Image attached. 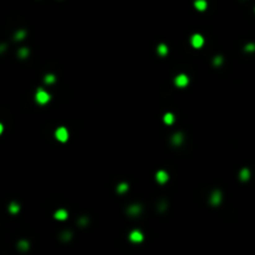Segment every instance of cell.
<instances>
[{
    "mask_svg": "<svg viewBox=\"0 0 255 255\" xmlns=\"http://www.w3.org/2000/svg\"><path fill=\"white\" fill-rule=\"evenodd\" d=\"M130 240L132 243H141L143 240V234L139 230H132L130 233Z\"/></svg>",
    "mask_w": 255,
    "mask_h": 255,
    "instance_id": "cell-5",
    "label": "cell"
},
{
    "mask_svg": "<svg viewBox=\"0 0 255 255\" xmlns=\"http://www.w3.org/2000/svg\"><path fill=\"white\" fill-rule=\"evenodd\" d=\"M194 7H196V9L199 10V11L205 10L207 7H208L207 0H196V2H194Z\"/></svg>",
    "mask_w": 255,
    "mask_h": 255,
    "instance_id": "cell-8",
    "label": "cell"
},
{
    "mask_svg": "<svg viewBox=\"0 0 255 255\" xmlns=\"http://www.w3.org/2000/svg\"><path fill=\"white\" fill-rule=\"evenodd\" d=\"M222 202V193L219 191H215L212 196H210V203L213 205H219Z\"/></svg>",
    "mask_w": 255,
    "mask_h": 255,
    "instance_id": "cell-7",
    "label": "cell"
},
{
    "mask_svg": "<svg viewBox=\"0 0 255 255\" xmlns=\"http://www.w3.org/2000/svg\"><path fill=\"white\" fill-rule=\"evenodd\" d=\"M9 212H10L11 214H18V213L20 212V205L16 204V203H11L10 207H9Z\"/></svg>",
    "mask_w": 255,
    "mask_h": 255,
    "instance_id": "cell-15",
    "label": "cell"
},
{
    "mask_svg": "<svg viewBox=\"0 0 255 255\" xmlns=\"http://www.w3.org/2000/svg\"><path fill=\"white\" fill-rule=\"evenodd\" d=\"M24 36H25V31L21 30V31H19V33H16V35H15V40H21V39H24Z\"/></svg>",
    "mask_w": 255,
    "mask_h": 255,
    "instance_id": "cell-20",
    "label": "cell"
},
{
    "mask_svg": "<svg viewBox=\"0 0 255 255\" xmlns=\"http://www.w3.org/2000/svg\"><path fill=\"white\" fill-rule=\"evenodd\" d=\"M55 136H56V139L60 141V142H66L67 138H68V132L65 127H59L55 132Z\"/></svg>",
    "mask_w": 255,
    "mask_h": 255,
    "instance_id": "cell-3",
    "label": "cell"
},
{
    "mask_svg": "<svg viewBox=\"0 0 255 255\" xmlns=\"http://www.w3.org/2000/svg\"><path fill=\"white\" fill-rule=\"evenodd\" d=\"M35 97H36V102L40 103V105H46L50 101V95L44 89H39Z\"/></svg>",
    "mask_w": 255,
    "mask_h": 255,
    "instance_id": "cell-1",
    "label": "cell"
},
{
    "mask_svg": "<svg viewBox=\"0 0 255 255\" xmlns=\"http://www.w3.org/2000/svg\"><path fill=\"white\" fill-rule=\"evenodd\" d=\"M182 141H183V136L181 133H177V134H174L172 137V142H173L174 146H179L182 143Z\"/></svg>",
    "mask_w": 255,
    "mask_h": 255,
    "instance_id": "cell-11",
    "label": "cell"
},
{
    "mask_svg": "<svg viewBox=\"0 0 255 255\" xmlns=\"http://www.w3.org/2000/svg\"><path fill=\"white\" fill-rule=\"evenodd\" d=\"M128 191V184H126V183H121L118 187H117V192L120 193V194H123V193H126Z\"/></svg>",
    "mask_w": 255,
    "mask_h": 255,
    "instance_id": "cell-16",
    "label": "cell"
},
{
    "mask_svg": "<svg viewBox=\"0 0 255 255\" xmlns=\"http://www.w3.org/2000/svg\"><path fill=\"white\" fill-rule=\"evenodd\" d=\"M157 51H158V54H159V56H165L167 54H168V47L164 45V44H160L159 46H158V49H157Z\"/></svg>",
    "mask_w": 255,
    "mask_h": 255,
    "instance_id": "cell-13",
    "label": "cell"
},
{
    "mask_svg": "<svg viewBox=\"0 0 255 255\" xmlns=\"http://www.w3.org/2000/svg\"><path fill=\"white\" fill-rule=\"evenodd\" d=\"M28 55H29V50H28V49H21V50L19 51V56L23 57V59H25Z\"/></svg>",
    "mask_w": 255,
    "mask_h": 255,
    "instance_id": "cell-18",
    "label": "cell"
},
{
    "mask_svg": "<svg viewBox=\"0 0 255 255\" xmlns=\"http://www.w3.org/2000/svg\"><path fill=\"white\" fill-rule=\"evenodd\" d=\"M239 178L243 181V182H245V181H248L249 178H250V171L248 168H243L241 171H240V173H239Z\"/></svg>",
    "mask_w": 255,
    "mask_h": 255,
    "instance_id": "cell-9",
    "label": "cell"
},
{
    "mask_svg": "<svg viewBox=\"0 0 255 255\" xmlns=\"http://www.w3.org/2000/svg\"><path fill=\"white\" fill-rule=\"evenodd\" d=\"M55 218L57 220H65L67 218V212L65 209H59L56 213H55Z\"/></svg>",
    "mask_w": 255,
    "mask_h": 255,
    "instance_id": "cell-10",
    "label": "cell"
},
{
    "mask_svg": "<svg viewBox=\"0 0 255 255\" xmlns=\"http://www.w3.org/2000/svg\"><path fill=\"white\" fill-rule=\"evenodd\" d=\"M141 212V207L139 205H131L130 209H128V213L131 215H138Z\"/></svg>",
    "mask_w": 255,
    "mask_h": 255,
    "instance_id": "cell-14",
    "label": "cell"
},
{
    "mask_svg": "<svg viewBox=\"0 0 255 255\" xmlns=\"http://www.w3.org/2000/svg\"><path fill=\"white\" fill-rule=\"evenodd\" d=\"M173 122H174V116H173V113H165V115H164V123H165V125L171 126Z\"/></svg>",
    "mask_w": 255,
    "mask_h": 255,
    "instance_id": "cell-12",
    "label": "cell"
},
{
    "mask_svg": "<svg viewBox=\"0 0 255 255\" xmlns=\"http://www.w3.org/2000/svg\"><path fill=\"white\" fill-rule=\"evenodd\" d=\"M19 248L23 249V250H28L30 246H29V243H28V241H20V243H19Z\"/></svg>",
    "mask_w": 255,
    "mask_h": 255,
    "instance_id": "cell-19",
    "label": "cell"
},
{
    "mask_svg": "<svg viewBox=\"0 0 255 255\" xmlns=\"http://www.w3.org/2000/svg\"><path fill=\"white\" fill-rule=\"evenodd\" d=\"M174 83H176V86H178V87H186L187 85L189 83V78H188L187 75L181 73V75H178L174 78Z\"/></svg>",
    "mask_w": 255,
    "mask_h": 255,
    "instance_id": "cell-4",
    "label": "cell"
},
{
    "mask_svg": "<svg viewBox=\"0 0 255 255\" xmlns=\"http://www.w3.org/2000/svg\"><path fill=\"white\" fill-rule=\"evenodd\" d=\"M245 50L246 51H255V44H248L245 46Z\"/></svg>",
    "mask_w": 255,
    "mask_h": 255,
    "instance_id": "cell-22",
    "label": "cell"
},
{
    "mask_svg": "<svg viewBox=\"0 0 255 255\" xmlns=\"http://www.w3.org/2000/svg\"><path fill=\"white\" fill-rule=\"evenodd\" d=\"M156 179H157V182L159 184H164V183L168 182L169 176H168V173L165 171H158L157 174H156Z\"/></svg>",
    "mask_w": 255,
    "mask_h": 255,
    "instance_id": "cell-6",
    "label": "cell"
},
{
    "mask_svg": "<svg viewBox=\"0 0 255 255\" xmlns=\"http://www.w3.org/2000/svg\"><path fill=\"white\" fill-rule=\"evenodd\" d=\"M45 82H46L47 85L54 83V82H55V76H54V75H46V76H45Z\"/></svg>",
    "mask_w": 255,
    "mask_h": 255,
    "instance_id": "cell-17",
    "label": "cell"
},
{
    "mask_svg": "<svg viewBox=\"0 0 255 255\" xmlns=\"http://www.w3.org/2000/svg\"><path fill=\"white\" fill-rule=\"evenodd\" d=\"M222 62H223V57H222V56H217V57L214 59V66H220Z\"/></svg>",
    "mask_w": 255,
    "mask_h": 255,
    "instance_id": "cell-21",
    "label": "cell"
},
{
    "mask_svg": "<svg viewBox=\"0 0 255 255\" xmlns=\"http://www.w3.org/2000/svg\"><path fill=\"white\" fill-rule=\"evenodd\" d=\"M191 44L193 47L196 49H200L203 45H204V39L200 34H194L192 37H191Z\"/></svg>",
    "mask_w": 255,
    "mask_h": 255,
    "instance_id": "cell-2",
    "label": "cell"
}]
</instances>
